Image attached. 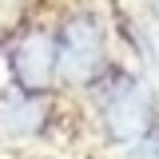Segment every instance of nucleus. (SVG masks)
<instances>
[{
    "label": "nucleus",
    "mask_w": 159,
    "mask_h": 159,
    "mask_svg": "<svg viewBox=\"0 0 159 159\" xmlns=\"http://www.w3.org/2000/svg\"><path fill=\"white\" fill-rule=\"evenodd\" d=\"M96 111H99L107 139H116V143H135L155 123L151 92L143 88V80L127 76V72L103 76V84L96 88Z\"/></svg>",
    "instance_id": "f257e3e1"
},
{
    "label": "nucleus",
    "mask_w": 159,
    "mask_h": 159,
    "mask_svg": "<svg viewBox=\"0 0 159 159\" xmlns=\"http://www.w3.org/2000/svg\"><path fill=\"white\" fill-rule=\"evenodd\" d=\"M56 68L68 84H88L103 68V28L92 12H72L56 40Z\"/></svg>",
    "instance_id": "f03ea898"
},
{
    "label": "nucleus",
    "mask_w": 159,
    "mask_h": 159,
    "mask_svg": "<svg viewBox=\"0 0 159 159\" xmlns=\"http://www.w3.org/2000/svg\"><path fill=\"white\" fill-rule=\"evenodd\" d=\"M12 76L28 92H48L56 80V40L48 32H28L12 48Z\"/></svg>",
    "instance_id": "7ed1b4c3"
},
{
    "label": "nucleus",
    "mask_w": 159,
    "mask_h": 159,
    "mask_svg": "<svg viewBox=\"0 0 159 159\" xmlns=\"http://www.w3.org/2000/svg\"><path fill=\"white\" fill-rule=\"evenodd\" d=\"M48 123V99L44 96H20V99H8L0 107V131L4 135H36L40 127Z\"/></svg>",
    "instance_id": "20e7f679"
},
{
    "label": "nucleus",
    "mask_w": 159,
    "mask_h": 159,
    "mask_svg": "<svg viewBox=\"0 0 159 159\" xmlns=\"http://www.w3.org/2000/svg\"><path fill=\"white\" fill-rule=\"evenodd\" d=\"M127 159H159V131L151 127L143 139H135V147L127 151Z\"/></svg>",
    "instance_id": "39448f33"
},
{
    "label": "nucleus",
    "mask_w": 159,
    "mask_h": 159,
    "mask_svg": "<svg viewBox=\"0 0 159 159\" xmlns=\"http://www.w3.org/2000/svg\"><path fill=\"white\" fill-rule=\"evenodd\" d=\"M20 20V0H0V36Z\"/></svg>",
    "instance_id": "423d86ee"
}]
</instances>
